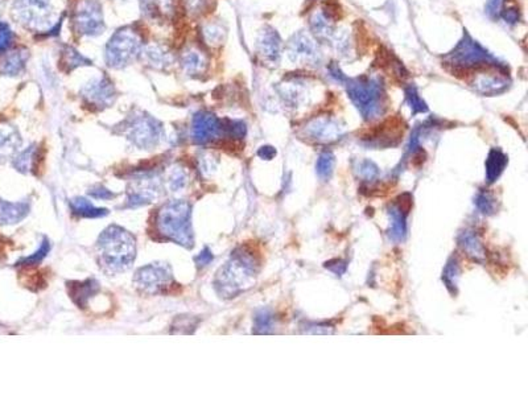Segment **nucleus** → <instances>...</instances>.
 Masks as SVG:
<instances>
[{
	"mask_svg": "<svg viewBox=\"0 0 528 396\" xmlns=\"http://www.w3.org/2000/svg\"><path fill=\"white\" fill-rule=\"evenodd\" d=\"M100 267L111 274L125 272L137 257V242L131 232L119 226H109L97 240Z\"/></svg>",
	"mask_w": 528,
	"mask_h": 396,
	"instance_id": "f257e3e1",
	"label": "nucleus"
},
{
	"mask_svg": "<svg viewBox=\"0 0 528 396\" xmlns=\"http://www.w3.org/2000/svg\"><path fill=\"white\" fill-rule=\"evenodd\" d=\"M191 203L182 200H172L165 203L157 213V231L165 240L191 249L193 246Z\"/></svg>",
	"mask_w": 528,
	"mask_h": 396,
	"instance_id": "f03ea898",
	"label": "nucleus"
},
{
	"mask_svg": "<svg viewBox=\"0 0 528 396\" xmlns=\"http://www.w3.org/2000/svg\"><path fill=\"white\" fill-rule=\"evenodd\" d=\"M254 277L255 260L245 251H239L217 272L214 286L222 297H234L250 287Z\"/></svg>",
	"mask_w": 528,
	"mask_h": 396,
	"instance_id": "7ed1b4c3",
	"label": "nucleus"
},
{
	"mask_svg": "<svg viewBox=\"0 0 528 396\" xmlns=\"http://www.w3.org/2000/svg\"><path fill=\"white\" fill-rule=\"evenodd\" d=\"M347 94L349 98L354 103L355 107L362 114L364 119L370 120L376 118L383 112V92L382 83L376 78L369 77H358V78H347Z\"/></svg>",
	"mask_w": 528,
	"mask_h": 396,
	"instance_id": "20e7f679",
	"label": "nucleus"
},
{
	"mask_svg": "<svg viewBox=\"0 0 528 396\" xmlns=\"http://www.w3.org/2000/svg\"><path fill=\"white\" fill-rule=\"evenodd\" d=\"M444 61L455 70L461 72L486 65H492L495 68L501 66L500 61L492 53H489L480 43H477L469 33H465L463 40L457 44L455 49L449 55H445Z\"/></svg>",
	"mask_w": 528,
	"mask_h": 396,
	"instance_id": "39448f33",
	"label": "nucleus"
},
{
	"mask_svg": "<svg viewBox=\"0 0 528 396\" xmlns=\"http://www.w3.org/2000/svg\"><path fill=\"white\" fill-rule=\"evenodd\" d=\"M140 38L135 31L125 28L115 32L106 48V61L111 68H123L130 64L140 52Z\"/></svg>",
	"mask_w": 528,
	"mask_h": 396,
	"instance_id": "423d86ee",
	"label": "nucleus"
},
{
	"mask_svg": "<svg viewBox=\"0 0 528 396\" xmlns=\"http://www.w3.org/2000/svg\"><path fill=\"white\" fill-rule=\"evenodd\" d=\"M134 283L146 295L165 294L174 284L172 269L167 263H151L137 269Z\"/></svg>",
	"mask_w": 528,
	"mask_h": 396,
	"instance_id": "0eeeda50",
	"label": "nucleus"
},
{
	"mask_svg": "<svg viewBox=\"0 0 528 396\" xmlns=\"http://www.w3.org/2000/svg\"><path fill=\"white\" fill-rule=\"evenodd\" d=\"M12 15L21 26L40 31L52 18V6L49 0H14Z\"/></svg>",
	"mask_w": 528,
	"mask_h": 396,
	"instance_id": "6e6552de",
	"label": "nucleus"
},
{
	"mask_svg": "<svg viewBox=\"0 0 528 396\" xmlns=\"http://www.w3.org/2000/svg\"><path fill=\"white\" fill-rule=\"evenodd\" d=\"M162 124L152 117H137L128 124L127 138L134 146L142 149H151L159 143L162 137Z\"/></svg>",
	"mask_w": 528,
	"mask_h": 396,
	"instance_id": "1a4fd4ad",
	"label": "nucleus"
},
{
	"mask_svg": "<svg viewBox=\"0 0 528 396\" xmlns=\"http://www.w3.org/2000/svg\"><path fill=\"white\" fill-rule=\"evenodd\" d=\"M74 23L81 35L98 36L105 29L102 6L95 0H85L75 11Z\"/></svg>",
	"mask_w": 528,
	"mask_h": 396,
	"instance_id": "9d476101",
	"label": "nucleus"
},
{
	"mask_svg": "<svg viewBox=\"0 0 528 396\" xmlns=\"http://www.w3.org/2000/svg\"><path fill=\"white\" fill-rule=\"evenodd\" d=\"M160 194V183L154 175H142L128 185L130 206H140L152 203Z\"/></svg>",
	"mask_w": 528,
	"mask_h": 396,
	"instance_id": "9b49d317",
	"label": "nucleus"
},
{
	"mask_svg": "<svg viewBox=\"0 0 528 396\" xmlns=\"http://www.w3.org/2000/svg\"><path fill=\"white\" fill-rule=\"evenodd\" d=\"M222 127L216 115L201 111L194 115L191 122V139L196 144H208L218 138Z\"/></svg>",
	"mask_w": 528,
	"mask_h": 396,
	"instance_id": "f8f14e48",
	"label": "nucleus"
},
{
	"mask_svg": "<svg viewBox=\"0 0 528 396\" xmlns=\"http://www.w3.org/2000/svg\"><path fill=\"white\" fill-rule=\"evenodd\" d=\"M83 97L85 101L94 107H98V109L107 107L115 98L114 83L106 77L97 78L83 87Z\"/></svg>",
	"mask_w": 528,
	"mask_h": 396,
	"instance_id": "ddd939ff",
	"label": "nucleus"
},
{
	"mask_svg": "<svg viewBox=\"0 0 528 396\" xmlns=\"http://www.w3.org/2000/svg\"><path fill=\"white\" fill-rule=\"evenodd\" d=\"M288 55L293 63L313 64L319 60V49L308 35L299 32L288 43Z\"/></svg>",
	"mask_w": 528,
	"mask_h": 396,
	"instance_id": "4468645a",
	"label": "nucleus"
},
{
	"mask_svg": "<svg viewBox=\"0 0 528 396\" xmlns=\"http://www.w3.org/2000/svg\"><path fill=\"white\" fill-rule=\"evenodd\" d=\"M280 49H282V40L278 35V32L271 27L264 28L258 40L259 55H262L265 63L278 65L280 60Z\"/></svg>",
	"mask_w": 528,
	"mask_h": 396,
	"instance_id": "2eb2a0df",
	"label": "nucleus"
},
{
	"mask_svg": "<svg viewBox=\"0 0 528 396\" xmlns=\"http://www.w3.org/2000/svg\"><path fill=\"white\" fill-rule=\"evenodd\" d=\"M21 146L18 129L9 123L0 124V163H4L16 155Z\"/></svg>",
	"mask_w": 528,
	"mask_h": 396,
	"instance_id": "dca6fc26",
	"label": "nucleus"
},
{
	"mask_svg": "<svg viewBox=\"0 0 528 396\" xmlns=\"http://www.w3.org/2000/svg\"><path fill=\"white\" fill-rule=\"evenodd\" d=\"M98 291H100V284L93 279H88L85 282L69 283V295L80 308H85L89 304V300L93 296L97 295Z\"/></svg>",
	"mask_w": 528,
	"mask_h": 396,
	"instance_id": "f3484780",
	"label": "nucleus"
},
{
	"mask_svg": "<svg viewBox=\"0 0 528 396\" xmlns=\"http://www.w3.org/2000/svg\"><path fill=\"white\" fill-rule=\"evenodd\" d=\"M29 213V203H9L0 200V225H14L23 221Z\"/></svg>",
	"mask_w": 528,
	"mask_h": 396,
	"instance_id": "a211bd4d",
	"label": "nucleus"
},
{
	"mask_svg": "<svg viewBox=\"0 0 528 396\" xmlns=\"http://www.w3.org/2000/svg\"><path fill=\"white\" fill-rule=\"evenodd\" d=\"M143 14L154 21H165L174 14L172 0H140Z\"/></svg>",
	"mask_w": 528,
	"mask_h": 396,
	"instance_id": "6ab92c4d",
	"label": "nucleus"
},
{
	"mask_svg": "<svg viewBox=\"0 0 528 396\" xmlns=\"http://www.w3.org/2000/svg\"><path fill=\"white\" fill-rule=\"evenodd\" d=\"M28 50L26 49H16L6 55L0 64L1 73L6 75H18L21 73L26 68L28 61Z\"/></svg>",
	"mask_w": 528,
	"mask_h": 396,
	"instance_id": "aec40b11",
	"label": "nucleus"
},
{
	"mask_svg": "<svg viewBox=\"0 0 528 396\" xmlns=\"http://www.w3.org/2000/svg\"><path fill=\"white\" fill-rule=\"evenodd\" d=\"M507 164V157L502 154L500 149L494 148L490 151L487 160H486V176L487 181L494 183L505 169Z\"/></svg>",
	"mask_w": 528,
	"mask_h": 396,
	"instance_id": "412c9836",
	"label": "nucleus"
},
{
	"mask_svg": "<svg viewBox=\"0 0 528 396\" xmlns=\"http://www.w3.org/2000/svg\"><path fill=\"white\" fill-rule=\"evenodd\" d=\"M308 134L312 139L329 140V139H336L334 137H337L339 134V129L336 123H332L329 120H316L315 123L308 126Z\"/></svg>",
	"mask_w": 528,
	"mask_h": 396,
	"instance_id": "4be33fe9",
	"label": "nucleus"
},
{
	"mask_svg": "<svg viewBox=\"0 0 528 396\" xmlns=\"http://www.w3.org/2000/svg\"><path fill=\"white\" fill-rule=\"evenodd\" d=\"M70 208L75 215H80L83 218H100L105 217L107 214L106 209L102 208H95L90 201L77 197L70 201Z\"/></svg>",
	"mask_w": 528,
	"mask_h": 396,
	"instance_id": "5701e85b",
	"label": "nucleus"
},
{
	"mask_svg": "<svg viewBox=\"0 0 528 396\" xmlns=\"http://www.w3.org/2000/svg\"><path fill=\"white\" fill-rule=\"evenodd\" d=\"M182 68L186 73L200 74L206 68L205 57L197 49H188L181 60Z\"/></svg>",
	"mask_w": 528,
	"mask_h": 396,
	"instance_id": "b1692460",
	"label": "nucleus"
},
{
	"mask_svg": "<svg viewBox=\"0 0 528 396\" xmlns=\"http://www.w3.org/2000/svg\"><path fill=\"white\" fill-rule=\"evenodd\" d=\"M38 151L36 146H31L26 151H23L20 155L15 157L14 160V166L21 173H28L32 172L36 168L38 163Z\"/></svg>",
	"mask_w": 528,
	"mask_h": 396,
	"instance_id": "393cba45",
	"label": "nucleus"
},
{
	"mask_svg": "<svg viewBox=\"0 0 528 396\" xmlns=\"http://www.w3.org/2000/svg\"><path fill=\"white\" fill-rule=\"evenodd\" d=\"M144 53H146L148 63L155 68H167L172 64V55L162 46H148Z\"/></svg>",
	"mask_w": 528,
	"mask_h": 396,
	"instance_id": "a878e982",
	"label": "nucleus"
},
{
	"mask_svg": "<svg viewBox=\"0 0 528 396\" xmlns=\"http://www.w3.org/2000/svg\"><path fill=\"white\" fill-rule=\"evenodd\" d=\"M329 18H325L322 14L315 15L310 20V28L313 33L319 38H330L333 36V27Z\"/></svg>",
	"mask_w": 528,
	"mask_h": 396,
	"instance_id": "bb28decb",
	"label": "nucleus"
},
{
	"mask_svg": "<svg viewBox=\"0 0 528 396\" xmlns=\"http://www.w3.org/2000/svg\"><path fill=\"white\" fill-rule=\"evenodd\" d=\"M475 85H477V89L483 94H498V92L506 90L507 87L506 81H503L501 78H495V77L482 78L477 81Z\"/></svg>",
	"mask_w": 528,
	"mask_h": 396,
	"instance_id": "cd10ccee",
	"label": "nucleus"
},
{
	"mask_svg": "<svg viewBox=\"0 0 528 396\" xmlns=\"http://www.w3.org/2000/svg\"><path fill=\"white\" fill-rule=\"evenodd\" d=\"M404 92H406V98H407V101L410 103L411 109H412L413 114L427 112L428 111V107H427L426 102L420 98L419 92H418L415 86L410 85L408 87H406Z\"/></svg>",
	"mask_w": 528,
	"mask_h": 396,
	"instance_id": "c85d7f7f",
	"label": "nucleus"
},
{
	"mask_svg": "<svg viewBox=\"0 0 528 396\" xmlns=\"http://www.w3.org/2000/svg\"><path fill=\"white\" fill-rule=\"evenodd\" d=\"M334 168V156L332 152H324L321 154L317 160V173L321 178H329L333 173Z\"/></svg>",
	"mask_w": 528,
	"mask_h": 396,
	"instance_id": "c756f323",
	"label": "nucleus"
},
{
	"mask_svg": "<svg viewBox=\"0 0 528 396\" xmlns=\"http://www.w3.org/2000/svg\"><path fill=\"white\" fill-rule=\"evenodd\" d=\"M49 250H51V242L46 238V240H43L40 249L37 250L36 252H35L33 255H31V257H28V258L21 259V260L19 262V264H21V266H33V264H38L43 259L46 258V254L49 252Z\"/></svg>",
	"mask_w": 528,
	"mask_h": 396,
	"instance_id": "7c9ffc66",
	"label": "nucleus"
},
{
	"mask_svg": "<svg viewBox=\"0 0 528 396\" xmlns=\"http://www.w3.org/2000/svg\"><path fill=\"white\" fill-rule=\"evenodd\" d=\"M64 65H68V69H70V70L77 68V66H80V65L89 64V61L83 55H80L78 52H75L72 48H68L66 52H64Z\"/></svg>",
	"mask_w": 528,
	"mask_h": 396,
	"instance_id": "2f4dec72",
	"label": "nucleus"
},
{
	"mask_svg": "<svg viewBox=\"0 0 528 396\" xmlns=\"http://www.w3.org/2000/svg\"><path fill=\"white\" fill-rule=\"evenodd\" d=\"M273 325V316L267 311H260L255 317V332L267 333Z\"/></svg>",
	"mask_w": 528,
	"mask_h": 396,
	"instance_id": "473e14b6",
	"label": "nucleus"
},
{
	"mask_svg": "<svg viewBox=\"0 0 528 396\" xmlns=\"http://www.w3.org/2000/svg\"><path fill=\"white\" fill-rule=\"evenodd\" d=\"M461 245L464 246L470 255H474V257H481L482 255V247H481L478 240L472 234H466L464 237V243H461Z\"/></svg>",
	"mask_w": 528,
	"mask_h": 396,
	"instance_id": "72a5a7b5",
	"label": "nucleus"
},
{
	"mask_svg": "<svg viewBox=\"0 0 528 396\" xmlns=\"http://www.w3.org/2000/svg\"><path fill=\"white\" fill-rule=\"evenodd\" d=\"M458 274H460V267H458L457 260L449 262L444 271V277H443L448 288L455 286V279L458 277Z\"/></svg>",
	"mask_w": 528,
	"mask_h": 396,
	"instance_id": "f704fd0d",
	"label": "nucleus"
},
{
	"mask_svg": "<svg viewBox=\"0 0 528 396\" xmlns=\"http://www.w3.org/2000/svg\"><path fill=\"white\" fill-rule=\"evenodd\" d=\"M186 185V175L182 169H174L172 175L169 176V188L177 192Z\"/></svg>",
	"mask_w": 528,
	"mask_h": 396,
	"instance_id": "c9c22d12",
	"label": "nucleus"
},
{
	"mask_svg": "<svg viewBox=\"0 0 528 396\" xmlns=\"http://www.w3.org/2000/svg\"><path fill=\"white\" fill-rule=\"evenodd\" d=\"M12 31L7 23L0 21V52H4L12 43Z\"/></svg>",
	"mask_w": 528,
	"mask_h": 396,
	"instance_id": "e433bc0d",
	"label": "nucleus"
},
{
	"mask_svg": "<svg viewBox=\"0 0 528 396\" xmlns=\"http://www.w3.org/2000/svg\"><path fill=\"white\" fill-rule=\"evenodd\" d=\"M230 137L234 139H242L246 135V126L243 122L239 120H231L226 126Z\"/></svg>",
	"mask_w": 528,
	"mask_h": 396,
	"instance_id": "4c0bfd02",
	"label": "nucleus"
},
{
	"mask_svg": "<svg viewBox=\"0 0 528 396\" xmlns=\"http://www.w3.org/2000/svg\"><path fill=\"white\" fill-rule=\"evenodd\" d=\"M359 175L364 177L366 180H371L375 176L378 175V168L371 161L364 160L359 164Z\"/></svg>",
	"mask_w": 528,
	"mask_h": 396,
	"instance_id": "58836bf2",
	"label": "nucleus"
},
{
	"mask_svg": "<svg viewBox=\"0 0 528 396\" xmlns=\"http://www.w3.org/2000/svg\"><path fill=\"white\" fill-rule=\"evenodd\" d=\"M494 200H492L489 196L486 194H480L478 198H477V206L482 210L483 213H492L494 210Z\"/></svg>",
	"mask_w": 528,
	"mask_h": 396,
	"instance_id": "ea45409f",
	"label": "nucleus"
},
{
	"mask_svg": "<svg viewBox=\"0 0 528 396\" xmlns=\"http://www.w3.org/2000/svg\"><path fill=\"white\" fill-rule=\"evenodd\" d=\"M211 260H213V254H211V251H210L208 247H205V249L202 250L200 254L194 258L196 264H197L200 268L205 267V266L210 264Z\"/></svg>",
	"mask_w": 528,
	"mask_h": 396,
	"instance_id": "a19ab883",
	"label": "nucleus"
},
{
	"mask_svg": "<svg viewBox=\"0 0 528 396\" xmlns=\"http://www.w3.org/2000/svg\"><path fill=\"white\" fill-rule=\"evenodd\" d=\"M325 267L329 268L332 272H334L336 275H342V274H345V271H347V263L344 262V260H339V259H334V260H330V262H328L327 264H325Z\"/></svg>",
	"mask_w": 528,
	"mask_h": 396,
	"instance_id": "79ce46f5",
	"label": "nucleus"
},
{
	"mask_svg": "<svg viewBox=\"0 0 528 396\" xmlns=\"http://www.w3.org/2000/svg\"><path fill=\"white\" fill-rule=\"evenodd\" d=\"M505 0H489L486 4V14L492 18H495L501 14L502 6Z\"/></svg>",
	"mask_w": 528,
	"mask_h": 396,
	"instance_id": "37998d69",
	"label": "nucleus"
},
{
	"mask_svg": "<svg viewBox=\"0 0 528 396\" xmlns=\"http://www.w3.org/2000/svg\"><path fill=\"white\" fill-rule=\"evenodd\" d=\"M89 194H90L91 197L98 198V200H110V198L114 197V193H111L110 191H107V189L103 188V186H100H100H95V188L90 189Z\"/></svg>",
	"mask_w": 528,
	"mask_h": 396,
	"instance_id": "c03bdc74",
	"label": "nucleus"
},
{
	"mask_svg": "<svg viewBox=\"0 0 528 396\" xmlns=\"http://www.w3.org/2000/svg\"><path fill=\"white\" fill-rule=\"evenodd\" d=\"M329 73H330V75L337 81V82L339 83H345L347 82V77L344 74V72L339 69V66H338L336 63H332V64L329 65Z\"/></svg>",
	"mask_w": 528,
	"mask_h": 396,
	"instance_id": "a18cd8bd",
	"label": "nucleus"
},
{
	"mask_svg": "<svg viewBox=\"0 0 528 396\" xmlns=\"http://www.w3.org/2000/svg\"><path fill=\"white\" fill-rule=\"evenodd\" d=\"M502 18L506 20V23L514 24L519 20V12L517 9H507L506 11L501 12Z\"/></svg>",
	"mask_w": 528,
	"mask_h": 396,
	"instance_id": "49530a36",
	"label": "nucleus"
},
{
	"mask_svg": "<svg viewBox=\"0 0 528 396\" xmlns=\"http://www.w3.org/2000/svg\"><path fill=\"white\" fill-rule=\"evenodd\" d=\"M185 1L188 4V9L194 14H200L202 7L206 4V0H185Z\"/></svg>",
	"mask_w": 528,
	"mask_h": 396,
	"instance_id": "de8ad7c7",
	"label": "nucleus"
},
{
	"mask_svg": "<svg viewBox=\"0 0 528 396\" xmlns=\"http://www.w3.org/2000/svg\"><path fill=\"white\" fill-rule=\"evenodd\" d=\"M258 155L264 159V160H271L275 155H276V151L275 148L271 146H264L258 151Z\"/></svg>",
	"mask_w": 528,
	"mask_h": 396,
	"instance_id": "09e8293b",
	"label": "nucleus"
},
{
	"mask_svg": "<svg viewBox=\"0 0 528 396\" xmlns=\"http://www.w3.org/2000/svg\"><path fill=\"white\" fill-rule=\"evenodd\" d=\"M1 1H3V0H0V4H1Z\"/></svg>",
	"mask_w": 528,
	"mask_h": 396,
	"instance_id": "8fccbe9b",
	"label": "nucleus"
}]
</instances>
